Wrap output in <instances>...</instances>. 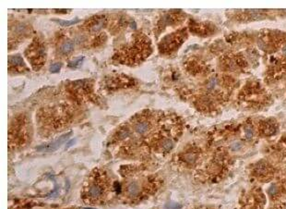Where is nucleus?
<instances>
[{
	"instance_id": "11",
	"label": "nucleus",
	"mask_w": 286,
	"mask_h": 209,
	"mask_svg": "<svg viewBox=\"0 0 286 209\" xmlns=\"http://www.w3.org/2000/svg\"><path fill=\"white\" fill-rule=\"evenodd\" d=\"M82 60H83V56L76 58V59H74V60H72V61H70L68 63V67L69 68H78L81 64Z\"/></svg>"
},
{
	"instance_id": "6",
	"label": "nucleus",
	"mask_w": 286,
	"mask_h": 209,
	"mask_svg": "<svg viewBox=\"0 0 286 209\" xmlns=\"http://www.w3.org/2000/svg\"><path fill=\"white\" fill-rule=\"evenodd\" d=\"M106 23H107V18L104 15L93 16L92 18L89 19L88 21L84 22L82 29H84L88 33L97 34L105 26Z\"/></svg>"
},
{
	"instance_id": "12",
	"label": "nucleus",
	"mask_w": 286,
	"mask_h": 209,
	"mask_svg": "<svg viewBox=\"0 0 286 209\" xmlns=\"http://www.w3.org/2000/svg\"><path fill=\"white\" fill-rule=\"evenodd\" d=\"M60 68H61V63H55V64H53L52 66H51L50 68V71L51 72H53V73H56V72H58L60 71Z\"/></svg>"
},
{
	"instance_id": "10",
	"label": "nucleus",
	"mask_w": 286,
	"mask_h": 209,
	"mask_svg": "<svg viewBox=\"0 0 286 209\" xmlns=\"http://www.w3.org/2000/svg\"><path fill=\"white\" fill-rule=\"evenodd\" d=\"M9 69L22 68H25V63L22 60L21 56H18V55L10 56L9 58Z\"/></svg>"
},
{
	"instance_id": "9",
	"label": "nucleus",
	"mask_w": 286,
	"mask_h": 209,
	"mask_svg": "<svg viewBox=\"0 0 286 209\" xmlns=\"http://www.w3.org/2000/svg\"><path fill=\"white\" fill-rule=\"evenodd\" d=\"M75 48V43L72 39H69V38H67V39H64L61 44L58 46V52L61 56H69Z\"/></svg>"
},
{
	"instance_id": "7",
	"label": "nucleus",
	"mask_w": 286,
	"mask_h": 209,
	"mask_svg": "<svg viewBox=\"0 0 286 209\" xmlns=\"http://www.w3.org/2000/svg\"><path fill=\"white\" fill-rule=\"evenodd\" d=\"M182 20V16L175 12H170V13H166L163 16L161 17L160 21L157 23V33L161 34L163 31L165 30L167 27L175 25L176 22H179Z\"/></svg>"
},
{
	"instance_id": "4",
	"label": "nucleus",
	"mask_w": 286,
	"mask_h": 209,
	"mask_svg": "<svg viewBox=\"0 0 286 209\" xmlns=\"http://www.w3.org/2000/svg\"><path fill=\"white\" fill-rule=\"evenodd\" d=\"M187 38L186 29L179 30L163 37L159 43V52L162 55L168 56L175 52Z\"/></svg>"
},
{
	"instance_id": "1",
	"label": "nucleus",
	"mask_w": 286,
	"mask_h": 209,
	"mask_svg": "<svg viewBox=\"0 0 286 209\" xmlns=\"http://www.w3.org/2000/svg\"><path fill=\"white\" fill-rule=\"evenodd\" d=\"M152 52L151 42L150 38L137 31L133 33L129 40L121 46L114 55V60L128 66H136L141 64Z\"/></svg>"
},
{
	"instance_id": "14",
	"label": "nucleus",
	"mask_w": 286,
	"mask_h": 209,
	"mask_svg": "<svg viewBox=\"0 0 286 209\" xmlns=\"http://www.w3.org/2000/svg\"><path fill=\"white\" fill-rule=\"evenodd\" d=\"M277 192H278V188H277V186H276L275 184H272V185L270 186V190H269L270 194V195H274V194L277 193Z\"/></svg>"
},
{
	"instance_id": "8",
	"label": "nucleus",
	"mask_w": 286,
	"mask_h": 209,
	"mask_svg": "<svg viewBox=\"0 0 286 209\" xmlns=\"http://www.w3.org/2000/svg\"><path fill=\"white\" fill-rule=\"evenodd\" d=\"M70 134H71V132H69V133H67L65 135H62L59 138H57V139H55V140H54L53 142H51L50 143L45 144V145H43V146H41V147H38V149H42L41 151H45V152H53V151H55V150L58 149L61 146V145L67 140L69 135H70Z\"/></svg>"
},
{
	"instance_id": "5",
	"label": "nucleus",
	"mask_w": 286,
	"mask_h": 209,
	"mask_svg": "<svg viewBox=\"0 0 286 209\" xmlns=\"http://www.w3.org/2000/svg\"><path fill=\"white\" fill-rule=\"evenodd\" d=\"M144 180V179H143ZM138 179L136 177L126 180L125 185L123 186L125 194L131 199H138V197L146 194V191H150L151 187H153V180H144Z\"/></svg>"
},
{
	"instance_id": "2",
	"label": "nucleus",
	"mask_w": 286,
	"mask_h": 209,
	"mask_svg": "<svg viewBox=\"0 0 286 209\" xmlns=\"http://www.w3.org/2000/svg\"><path fill=\"white\" fill-rule=\"evenodd\" d=\"M111 192V180L101 169H94L82 189V199L88 204H99Z\"/></svg>"
},
{
	"instance_id": "16",
	"label": "nucleus",
	"mask_w": 286,
	"mask_h": 209,
	"mask_svg": "<svg viewBox=\"0 0 286 209\" xmlns=\"http://www.w3.org/2000/svg\"><path fill=\"white\" fill-rule=\"evenodd\" d=\"M167 207H168L169 209H177V208H180L181 205H177V204H173L171 206L167 205Z\"/></svg>"
},
{
	"instance_id": "3",
	"label": "nucleus",
	"mask_w": 286,
	"mask_h": 209,
	"mask_svg": "<svg viewBox=\"0 0 286 209\" xmlns=\"http://www.w3.org/2000/svg\"><path fill=\"white\" fill-rule=\"evenodd\" d=\"M25 56L31 68L34 71H39L46 61V47L43 41L35 38L25 50Z\"/></svg>"
},
{
	"instance_id": "15",
	"label": "nucleus",
	"mask_w": 286,
	"mask_h": 209,
	"mask_svg": "<svg viewBox=\"0 0 286 209\" xmlns=\"http://www.w3.org/2000/svg\"><path fill=\"white\" fill-rule=\"evenodd\" d=\"M245 132H246V136L247 138H251V137L253 136V130H252L250 127L246 128Z\"/></svg>"
},
{
	"instance_id": "13",
	"label": "nucleus",
	"mask_w": 286,
	"mask_h": 209,
	"mask_svg": "<svg viewBox=\"0 0 286 209\" xmlns=\"http://www.w3.org/2000/svg\"><path fill=\"white\" fill-rule=\"evenodd\" d=\"M56 21H58L61 25H63V26H68V25H71V24H74V23H77V22L79 21V20H78V19H75V20H73V21H69L56 20Z\"/></svg>"
}]
</instances>
